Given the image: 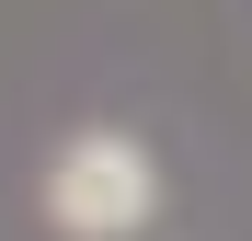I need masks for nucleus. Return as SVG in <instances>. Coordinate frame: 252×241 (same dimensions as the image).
Returning a JSON list of instances; mask_svg holds the SVG:
<instances>
[{"mask_svg":"<svg viewBox=\"0 0 252 241\" xmlns=\"http://www.w3.org/2000/svg\"><path fill=\"white\" fill-rule=\"evenodd\" d=\"M34 218L58 241H149L160 230V149L138 127H69L34 172Z\"/></svg>","mask_w":252,"mask_h":241,"instance_id":"f257e3e1","label":"nucleus"}]
</instances>
